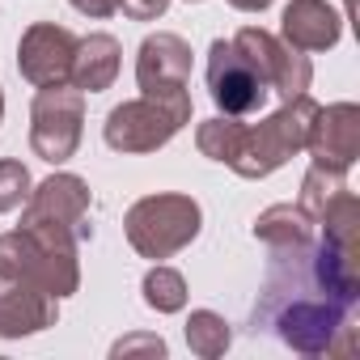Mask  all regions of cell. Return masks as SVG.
<instances>
[{
	"instance_id": "1",
	"label": "cell",
	"mask_w": 360,
	"mask_h": 360,
	"mask_svg": "<svg viewBox=\"0 0 360 360\" xmlns=\"http://www.w3.org/2000/svg\"><path fill=\"white\" fill-rule=\"evenodd\" d=\"M360 305V255L314 238L267 259L263 292L250 309L255 335H276L301 356H352Z\"/></svg>"
},
{
	"instance_id": "7",
	"label": "cell",
	"mask_w": 360,
	"mask_h": 360,
	"mask_svg": "<svg viewBox=\"0 0 360 360\" xmlns=\"http://www.w3.org/2000/svg\"><path fill=\"white\" fill-rule=\"evenodd\" d=\"M85 131V94L72 85L39 89L30 102V148L47 165H64L77 157Z\"/></svg>"
},
{
	"instance_id": "12",
	"label": "cell",
	"mask_w": 360,
	"mask_h": 360,
	"mask_svg": "<svg viewBox=\"0 0 360 360\" xmlns=\"http://www.w3.org/2000/svg\"><path fill=\"white\" fill-rule=\"evenodd\" d=\"M136 85L144 94H174L191 85V43L169 30H157L140 43L136 56Z\"/></svg>"
},
{
	"instance_id": "24",
	"label": "cell",
	"mask_w": 360,
	"mask_h": 360,
	"mask_svg": "<svg viewBox=\"0 0 360 360\" xmlns=\"http://www.w3.org/2000/svg\"><path fill=\"white\" fill-rule=\"evenodd\" d=\"M229 5L242 13H263V9H271V0H229Z\"/></svg>"
},
{
	"instance_id": "22",
	"label": "cell",
	"mask_w": 360,
	"mask_h": 360,
	"mask_svg": "<svg viewBox=\"0 0 360 360\" xmlns=\"http://www.w3.org/2000/svg\"><path fill=\"white\" fill-rule=\"evenodd\" d=\"M169 9V0H119V13L131 22H157Z\"/></svg>"
},
{
	"instance_id": "8",
	"label": "cell",
	"mask_w": 360,
	"mask_h": 360,
	"mask_svg": "<svg viewBox=\"0 0 360 360\" xmlns=\"http://www.w3.org/2000/svg\"><path fill=\"white\" fill-rule=\"evenodd\" d=\"M229 43H233V47H238L250 64H255V72L267 81V89H271V94H280L284 102H288V98L309 94L314 64H309V56H305V51L288 47L284 39L267 34L263 26H242Z\"/></svg>"
},
{
	"instance_id": "23",
	"label": "cell",
	"mask_w": 360,
	"mask_h": 360,
	"mask_svg": "<svg viewBox=\"0 0 360 360\" xmlns=\"http://www.w3.org/2000/svg\"><path fill=\"white\" fill-rule=\"evenodd\" d=\"M68 5L77 9V13H85V18H115L119 13V0H68Z\"/></svg>"
},
{
	"instance_id": "4",
	"label": "cell",
	"mask_w": 360,
	"mask_h": 360,
	"mask_svg": "<svg viewBox=\"0 0 360 360\" xmlns=\"http://www.w3.org/2000/svg\"><path fill=\"white\" fill-rule=\"evenodd\" d=\"M204 229V212L191 195H144L127 208L123 233L140 259H169L178 250H187Z\"/></svg>"
},
{
	"instance_id": "11",
	"label": "cell",
	"mask_w": 360,
	"mask_h": 360,
	"mask_svg": "<svg viewBox=\"0 0 360 360\" xmlns=\"http://www.w3.org/2000/svg\"><path fill=\"white\" fill-rule=\"evenodd\" d=\"M305 148H309L314 165L347 174V169L356 165V157H360V106H356V102L318 106L314 119H309Z\"/></svg>"
},
{
	"instance_id": "10",
	"label": "cell",
	"mask_w": 360,
	"mask_h": 360,
	"mask_svg": "<svg viewBox=\"0 0 360 360\" xmlns=\"http://www.w3.org/2000/svg\"><path fill=\"white\" fill-rule=\"evenodd\" d=\"M72 56H77V34L68 26L34 22L18 43V72L34 89H56L72 81Z\"/></svg>"
},
{
	"instance_id": "13",
	"label": "cell",
	"mask_w": 360,
	"mask_h": 360,
	"mask_svg": "<svg viewBox=\"0 0 360 360\" xmlns=\"http://www.w3.org/2000/svg\"><path fill=\"white\" fill-rule=\"evenodd\" d=\"M60 301L30 280L0 276V339H26L56 326Z\"/></svg>"
},
{
	"instance_id": "3",
	"label": "cell",
	"mask_w": 360,
	"mask_h": 360,
	"mask_svg": "<svg viewBox=\"0 0 360 360\" xmlns=\"http://www.w3.org/2000/svg\"><path fill=\"white\" fill-rule=\"evenodd\" d=\"M191 123V94L174 89V94H140L123 106H115L102 123V140L115 153H157L165 148L178 131Z\"/></svg>"
},
{
	"instance_id": "2",
	"label": "cell",
	"mask_w": 360,
	"mask_h": 360,
	"mask_svg": "<svg viewBox=\"0 0 360 360\" xmlns=\"http://www.w3.org/2000/svg\"><path fill=\"white\" fill-rule=\"evenodd\" d=\"M314 110H318V102L309 94H301V98H288L280 110H271L263 123H242L238 140H233V153H229L225 165L233 174H242V178H267V174H276L292 153L305 148Z\"/></svg>"
},
{
	"instance_id": "15",
	"label": "cell",
	"mask_w": 360,
	"mask_h": 360,
	"mask_svg": "<svg viewBox=\"0 0 360 360\" xmlns=\"http://www.w3.org/2000/svg\"><path fill=\"white\" fill-rule=\"evenodd\" d=\"M119 39L115 34H89V39H77V56H72V89L81 94H102L115 85L119 77Z\"/></svg>"
},
{
	"instance_id": "6",
	"label": "cell",
	"mask_w": 360,
	"mask_h": 360,
	"mask_svg": "<svg viewBox=\"0 0 360 360\" xmlns=\"http://www.w3.org/2000/svg\"><path fill=\"white\" fill-rule=\"evenodd\" d=\"M0 276H18L39 284L43 292L72 297L81 288V263H77V246L51 242L34 229H13L0 233Z\"/></svg>"
},
{
	"instance_id": "14",
	"label": "cell",
	"mask_w": 360,
	"mask_h": 360,
	"mask_svg": "<svg viewBox=\"0 0 360 360\" xmlns=\"http://www.w3.org/2000/svg\"><path fill=\"white\" fill-rule=\"evenodd\" d=\"M280 39L297 51H330L343 39V18L326 0H288L280 18Z\"/></svg>"
},
{
	"instance_id": "5",
	"label": "cell",
	"mask_w": 360,
	"mask_h": 360,
	"mask_svg": "<svg viewBox=\"0 0 360 360\" xmlns=\"http://www.w3.org/2000/svg\"><path fill=\"white\" fill-rule=\"evenodd\" d=\"M22 229H34V233L51 238V242H64V246L89 242L94 225H89V187H85V178L56 169L39 187H30L26 208H22Z\"/></svg>"
},
{
	"instance_id": "25",
	"label": "cell",
	"mask_w": 360,
	"mask_h": 360,
	"mask_svg": "<svg viewBox=\"0 0 360 360\" xmlns=\"http://www.w3.org/2000/svg\"><path fill=\"white\" fill-rule=\"evenodd\" d=\"M0 119H5V94H0Z\"/></svg>"
},
{
	"instance_id": "9",
	"label": "cell",
	"mask_w": 360,
	"mask_h": 360,
	"mask_svg": "<svg viewBox=\"0 0 360 360\" xmlns=\"http://www.w3.org/2000/svg\"><path fill=\"white\" fill-rule=\"evenodd\" d=\"M208 94L217 102L221 115H233V119H246V115H259L267 106V81L255 72V64L225 39H217L208 47Z\"/></svg>"
},
{
	"instance_id": "18",
	"label": "cell",
	"mask_w": 360,
	"mask_h": 360,
	"mask_svg": "<svg viewBox=\"0 0 360 360\" xmlns=\"http://www.w3.org/2000/svg\"><path fill=\"white\" fill-rule=\"evenodd\" d=\"M347 191V178L339 174V169H322V165H309L305 169V178H301V195H297V208L318 225V217L326 212V204L335 200V195H343Z\"/></svg>"
},
{
	"instance_id": "16",
	"label": "cell",
	"mask_w": 360,
	"mask_h": 360,
	"mask_svg": "<svg viewBox=\"0 0 360 360\" xmlns=\"http://www.w3.org/2000/svg\"><path fill=\"white\" fill-rule=\"evenodd\" d=\"M255 238H259L267 250H280V246H305V242H314V221H309L297 204H271L267 212H259V221H255Z\"/></svg>"
},
{
	"instance_id": "20",
	"label": "cell",
	"mask_w": 360,
	"mask_h": 360,
	"mask_svg": "<svg viewBox=\"0 0 360 360\" xmlns=\"http://www.w3.org/2000/svg\"><path fill=\"white\" fill-rule=\"evenodd\" d=\"M30 187H34L30 169H26L18 157H0V212L22 208L26 195H30Z\"/></svg>"
},
{
	"instance_id": "19",
	"label": "cell",
	"mask_w": 360,
	"mask_h": 360,
	"mask_svg": "<svg viewBox=\"0 0 360 360\" xmlns=\"http://www.w3.org/2000/svg\"><path fill=\"white\" fill-rule=\"evenodd\" d=\"M140 292H144V305L157 309V314H178V309L187 305V280L178 276L174 267H161V263L144 271Z\"/></svg>"
},
{
	"instance_id": "21",
	"label": "cell",
	"mask_w": 360,
	"mask_h": 360,
	"mask_svg": "<svg viewBox=\"0 0 360 360\" xmlns=\"http://www.w3.org/2000/svg\"><path fill=\"white\" fill-rule=\"evenodd\" d=\"M136 352H153V356H165V339L157 335H127L110 347V356H136Z\"/></svg>"
},
{
	"instance_id": "17",
	"label": "cell",
	"mask_w": 360,
	"mask_h": 360,
	"mask_svg": "<svg viewBox=\"0 0 360 360\" xmlns=\"http://www.w3.org/2000/svg\"><path fill=\"white\" fill-rule=\"evenodd\" d=\"M229 343H233V326L217 309H191V318H187V347L195 356L217 360V356L229 352Z\"/></svg>"
},
{
	"instance_id": "26",
	"label": "cell",
	"mask_w": 360,
	"mask_h": 360,
	"mask_svg": "<svg viewBox=\"0 0 360 360\" xmlns=\"http://www.w3.org/2000/svg\"><path fill=\"white\" fill-rule=\"evenodd\" d=\"M343 5H347V18H352V0H343Z\"/></svg>"
}]
</instances>
